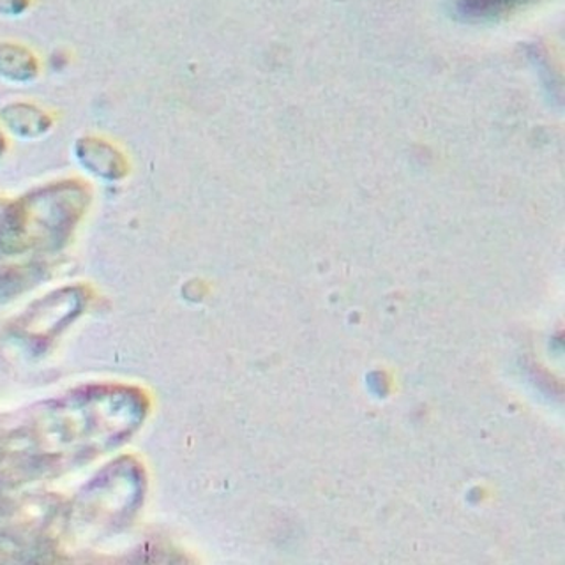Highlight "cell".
<instances>
[{
	"mask_svg": "<svg viewBox=\"0 0 565 565\" xmlns=\"http://www.w3.org/2000/svg\"><path fill=\"white\" fill-rule=\"evenodd\" d=\"M88 194L78 182L53 185L17 203L6 216L2 243L23 249L53 243L70 234L87 207Z\"/></svg>",
	"mask_w": 565,
	"mask_h": 565,
	"instance_id": "obj_1",
	"label": "cell"
},
{
	"mask_svg": "<svg viewBox=\"0 0 565 565\" xmlns=\"http://www.w3.org/2000/svg\"><path fill=\"white\" fill-rule=\"evenodd\" d=\"M76 154L94 175L119 181L128 175V159L114 143L99 137H85L76 143Z\"/></svg>",
	"mask_w": 565,
	"mask_h": 565,
	"instance_id": "obj_2",
	"label": "cell"
},
{
	"mask_svg": "<svg viewBox=\"0 0 565 565\" xmlns=\"http://www.w3.org/2000/svg\"><path fill=\"white\" fill-rule=\"evenodd\" d=\"M0 120L18 137L35 138L49 132L52 117L31 103H11L0 110Z\"/></svg>",
	"mask_w": 565,
	"mask_h": 565,
	"instance_id": "obj_3",
	"label": "cell"
},
{
	"mask_svg": "<svg viewBox=\"0 0 565 565\" xmlns=\"http://www.w3.org/2000/svg\"><path fill=\"white\" fill-rule=\"evenodd\" d=\"M40 73V62L22 44L0 43V76L11 82H31Z\"/></svg>",
	"mask_w": 565,
	"mask_h": 565,
	"instance_id": "obj_4",
	"label": "cell"
},
{
	"mask_svg": "<svg viewBox=\"0 0 565 565\" xmlns=\"http://www.w3.org/2000/svg\"><path fill=\"white\" fill-rule=\"evenodd\" d=\"M523 0H465V9L473 14H493L518 6Z\"/></svg>",
	"mask_w": 565,
	"mask_h": 565,
	"instance_id": "obj_5",
	"label": "cell"
},
{
	"mask_svg": "<svg viewBox=\"0 0 565 565\" xmlns=\"http://www.w3.org/2000/svg\"><path fill=\"white\" fill-rule=\"evenodd\" d=\"M29 4H31V0H0V14L17 17V14H22Z\"/></svg>",
	"mask_w": 565,
	"mask_h": 565,
	"instance_id": "obj_6",
	"label": "cell"
},
{
	"mask_svg": "<svg viewBox=\"0 0 565 565\" xmlns=\"http://www.w3.org/2000/svg\"><path fill=\"white\" fill-rule=\"evenodd\" d=\"M6 150V137L4 132H2V129H0V156L4 154Z\"/></svg>",
	"mask_w": 565,
	"mask_h": 565,
	"instance_id": "obj_7",
	"label": "cell"
}]
</instances>
